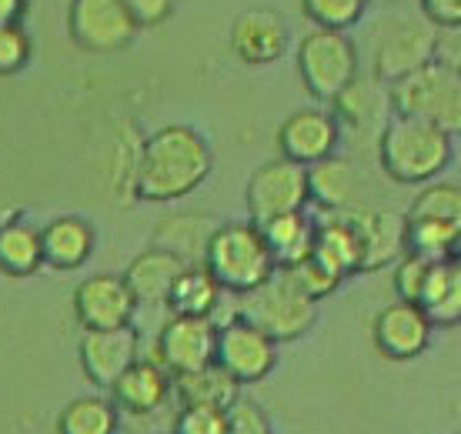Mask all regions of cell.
Instances as JSON below:
<instances>
[{"label": "cell", "instance_id": "277c9868", "mask_svg": "<svg viewBox=\"0 0 461 434\" xmlns=\"http://www.w3.org/2000/svg\"><path fill=\"white\" fill-rule=\"evenodd\" d=\"M204 267L211 277L224 287V294L241 297L265 285L267 277L277 271L275 258L267 251V240L254 221H228L218 224L211 234L208 251H204Z\"/></svg>", "mask_w": 461, "mask_h": 434}, {"label": "cell", "instance_id": "3957f363", "mask_svg": "<svg viewBox=\"0 0 461 434\" xmlns=\"http://www.w3.org/2000/svg\"><path fill=\"white\" fill-rule=\"evenodd\" d=\"M435 41H438V27L418 7L415 11L408 4L381 7V14L365 31L371 77H378L381 84L402 80L404 74L435 60Z\"/></svg>", "mask_w": 461, "mask_h": 434}, {"label": "cell", "instance_id": "7a4b0ae2", "mask_svg": "<svg viewBox=\"0 0 461 434\" xmlns=\"http://www.w3.org/2000/svg\"><path fill=\"white\" fill-rule=\"evenodd\" d=\"M375 154H378L381 171L394 184L418 187V184L438 181L448 171L455 158V138L418 117L392 114L375 144Z\"/></svg>", "mask_w": 461, "mask_h": 434}, {"label": "cell", "instance_id": "9c48e42d", "mask_svg": "<svg viewBox=\"0 0 461 434\" xmlns=\"http://www.w3.org/2000/svg\"><path fill=\"white\" fill-rule=\"evenodd\" d=\"M70 41L91 54L124 50L138 37V21L131 17L124 0H70L68 7Z\"/></svg>", "mask_w": 461, "mask_h": 434}, {"label": "cell", "instance_id": "4dcf8cb0", "mask_svg": "<svg viewBox=\"0 0 461 434\" xmlns=\"http://www.w3.org/2000/svg\"><path fill=\"white\" fill-rule=\"evenodd\" d=\"M411 217H431L445 228L461 234V184L451 181H431L421 194L408 207Z\"/></svg>", "mask_w": 461, "mask_h": 434}, {"label": "cell", "instance_id": "5b68a950", "mask_svg": "<svg viewBox=\"0 0 461 434\" xmlns=\"http://www.w3.org/2000/svg\"><path fill=\"white\" fill-rule=\"evenodd\" d=\"M392 114L418 117L441 127L451 138H461V77L441 60H428L402 80L388 84Z\"/></svg>", "mask_w": 461, "mask_h": 434}, {"label": "cell", "instance_id": "d590c367", "mask_svg": "<svg viewBox=\"0 0 461 434\" xmlns=\"http://www.w3.org/2000/svg\"><path fill=\"white\" fill-rule=\"evenodd\" d=\"M431 258L425 254H415V251H404L398 261H394V294L402 297V301H415L421 297L425 291V281H428V271H431Z\"/></svg>", "mask_w": 461, "mask_h": 434}, {"label": "cell", "instance_id": "8fae6325", "mask_svg": "<svg viewBox=\"0 0 461 434\" xmlns=\"http://www.w3.org/2000/svg\"><path fill=\"white\" fill-rule=\"evenodd\" d=\"M218 355V324L214 318H187L171 314L154 338V361L164 365L174 377L214 365Z\"/></svg>", "mask_w": 461, "mask_h": 434}, {"label": "cell", "instance_id": "ab89813d", "mask_svg": "<svg viewBox=\"0 0 461 434\" xmlns=\"http://www.w3.org/2000/svg\"><path fill=\"white\" fill-rule=\"evenodd\" d=\"M435 60H441L448 70H455L461 77V27L455 31H438L435 41Z\"/></svg>", "mask_w": 461, "mask_h": 434}, {"label": "cell", "instance_id": "8d00e7d4", "mask_svg": "<svg viewBox=\"0 0 461 434\" xmlns=\"http://www.w3.org/2000/svg\"><path fill=\"white\" fill-rule=\"evenodd\" d=\"M224 414H228V434H271V418L251 398L230 401Z\"/></svg>", "mask_w": 461, "mask_h": 434}, {"label": "cell", "instance_id": "ffe728a7", "mask_svg": "<svg viewBox=\"0 0 461 434\" xmlns=\"http://www.w3.org/2000/svg\"><path fill=\"white\" fill-rule=\"evenodd\" d=\"M41 244H44V267L77 271L91 261L94 248H97V231L87 217L60 214L50 217L41 228Z\"/></svg>", "mask_w": 461, "mask_h": 434}, {"label": "cell", "instance_id": "44dd1931", "mask_svg": "<svg viewBox=\"0 0 461 434\" xmlns=\"http://www.w3.org/2000/svg\"><path fill=\"white\" fill-rule=\"evenodd\" d=\"M185 267L187 264L181 261L177 254L150 244L148 251H140L134 261L127 264L124 281H127V287L134 291L138 304H164L167 294H171V285L177 281V275H181Z\"/></svg>", "mask_w": 461, "mask_h": 434}, {"label": "cell", "instance_id": "5bb4252c", "mask_svg": "<svg viewBox=\"0 0 461 434\" xmlns=\"http://www.w3.org/2000/svg\"><path fill=\"white\" fill-rule=\"evenodd\" d=\"M348 224L355 228L357 240H361V271H378L388 267L408 251V224L404 214L384 211V207H368V204H351L345 211H338Z\"/></svg>", "mask_w": 461, "mask_h": 434}, {"label": "cell", "instance_id": "30bf717a", "mask_svg": "<svg viewBox=\"0 0 461 434\" xmlns=\"http://www.w3.org/2000/svg\"><path fill=\"white\" fill-rule=\"evenodd\" d=\"M224 371L241 384H258L265 381L277 365V341L267 338L258 324H251L241 314H230L218 324V355H214Z\"/></svg>", "mask_w": 461, "mask_h": 434}, {"label": "cell", "instance_id": "603a6c76", "mask_svg": "<svg viewBox=\"0 0 461 434\" xmlns=\"http://www.w3.org/2000/svg\"><path fill=\"white\" fill-rule=\"evenodd\" d=\"M267 240V251L275 258L277 267H294L298 261L312 258L314 234H318V221L308 211H291V214H277L265 224H258Z\"/></svg>", "mask_w": 461, "mask_h": 434}, {"label": "cell", "instance_id": "d6986e66", "mask_svg": "<svg viewBox=\"0 0 461 434\" xmlns=\"http://www.w3.org/2000/svg\"><path fill=\"white\" fill-rule=\"evenodd\" d=\"M107 394L127 418H150L174 398V375L154 357H138Z\"/></svg>", "mask_w": 461, "mask_h": 434}, {"label": "cell", "instance_id": "ac0fdd59", "mask_svg": "<svg viewBox=\"0 0 461 434\" xmlns=\"http://www.w3.org/2000/svg\"><path fill=\"white\" fill-rule=\"evenodd\" d=\"M331 114H335L338 127H341V140L371 138L378 144L381 131L392 117V101H388V84H381L378 77H361L357 74L345 91L331 101Z\"/></svg>", "mask_w": 461, "mask_h": 434}, {"label": "cell", "instance_id": "8992f818", "mask_svg": "<svg viewBox=\"0 0 461 434\" xmlns=\"http://www.w3.org/2000/svg\"><path fill=\"white\" fill-rule=\"evenodd\" d=\"M234 311L251 321V324H258L267 338L285 344L298 341L301 334L312 331L314 318H318V301L304 294L285 267H277L265 285H258L254 291L238 297Z\"/></svg>", "mask_w": 461, "mask_h": 434}, {"label": "cell", "instance_id": "f35d334b", "mask_svg": "<svg viewBox=\"0 0 461 434\" xmlns=\"http://www.w3.org/2000/svg\"><path fill=\"white\" fill-rule=\"evenodd\" d=\"M138 27H158L174 14V0H124Z\"/></svg>", "mask_w": 461, "mask_h": 434}, {"label": "cell", "instance_id": "7bdbcfd3", "mask_svg": "<svg viewBox=\"0 0 461 434\" xmlns=\"http://www.w3.org/2000/svg\"><path fill=\"white\" fill-rule=\"evenodd\" d=\"M371 4H381V7H398V4H408V0H371Z\"/></svg>", "mask_w": 461, "mask_h": 434}, {"label": "cell", "instance_id": "836d02e7", "mask_svg": "<svg viewBox=\"0 0 461 434\" xmlns=\"http://www.w3.org/2000/svg\"><path fill=\"white\" fill-rule=\"evenodd\" d=\"M34 41L23 23H0V77H14L31 64Z\"/></svg>", "mask_w": 461, "mask_h": 434}, {"label": "cell", "instance_id": "e0dca14e", "mask_svg": "<svg viewBox=\"0 0 461 434\" xmlns=\"http://www.w3.org/2000/svg\"><path fill=\"white\" fill-rule=\"evenodd\" d=\"M230 54L248 68H267L288 54V21L271 7H251L234 17L228 34Z\"/></svg>", "mask_w": 461, "mask_h": 434}, {"label": "cell", "instance_id": "484cf974", "mask_svg": "<svg viewBox=\"0 0 461 434\" xmlns=\"http://www.w3.org/2000/svg\"><path fill=\"white\" fill-rule=\"evenodd\" d=\"M418 308L425 311L435 328L461 324V264L445 258L428 271L425 291L418 297Z\"/></svg>", "mask_w": 461, "mask_h": 434}, {"label": "cell", "instance_id": "9a60e30c", "mask_svg": "<svg viewBox=\"0 0 461 434\" xmlns=\"http://www.w3.org/2000/svg\"><path fill=\"white\" fill-rule=\"evenodd\" d=\"M140 357V334L134 324L107 328V331H84L77 344V361L84 377L94 388L111 391L114 381Z\"/></svg>", "mask_w": 461, "mask_h": 434}, {"label": "cell", "instance_id": "4fadbf2b", "mask_svg": "<svg viewBox=\"0 0 461 434\" xmlns=\"http://www.w3.org/2000/svg\"><path fill=\"white\" fill-rule=\"evenodd\" d=\"M435 324L415 301H394L381 308L371 321V341L375 351L388 361H415L428 351Z\"/></svg>", "mask_w": 461, "mask_h": 434}, {"label": "cell", "instance_id": "f6af8a7d", "mask_svg": "<svg viewBox=\"0 0 461 434\" xmlns=\"http://www.w3.org/2000/svg\"><path fill=\"white\" fill-rule=\"evenodd\" d=\"M455 434H461V428H458V431H455Z\"/></svg>", "mask_w": 461, "mask_h": 434}, {"label": "cell", "instance_id": "b9f144b4", "mask_svg": "<svg viewBox=\"0 0 461 434\" xmlns=\"http://www.w3.org/2000/svg\"><path fill=\"white\" fill-rule=\"evenodd\" d=\"M14 217H21V211H17V207H14L11 201H4V197H0V231L7 228Z\"/></svg>", "mask_w": 461, "mask_h": 434}, {"label": "cell", "instance_id": "1f68e13d", "mask_svg": "<svg viewBox=\"0 0 461 434\" xmlns=\"http://www.w3.org/2000/svg\"><path fill=\"white\" fill-rule=\"evenodd\" d=\"M371 0H301V14L314 23V27H328V31H351L361 23Z\"/></svg>", "mask_w": 461, "mask_h": 434}, {"label": "cell", "instance_id": "60d3db41", "mask_svg": "<svg viewBox=\"0 0 461 434\" xmlns=\"http://www.w3.org/2000/svg\"><path fill=\"white\" fill-rule=\"evenodd\" d=\"M31 0H0V23H23Z\"/></svg>", "mask_w": 461, "mask_h": 434}, {"label": "cell", "instance_id": "f1b7e54d", "mask_svg": "<svg viewBox=\"0 0 461 434\" xmlns=\"http://www.w3.org/2000/svg\"><path fill=\"white\" fill-rule=\"evenodd\" d=\"M44 267V244L41 228L14 217L7 228L0 231V271L7 277H31Z\"/></svg>", "mask_w": 461, "mask_h": 434}, {"label": "cell", "instance_id": "74e56055", "mask_svg": "<svg viewBox=\"0 0 461 434\" xmlns=\"http://www.w3.org/2000/svg\"><path fill=\"white\" fill-rule=\"evenodd\" d=\"M418 11L438 31H455L461 27V0H418Z\"/></svg>", "mask_w": 461, "mask_h": 434}, {"label": "cell", "instance_id": "ee69618b", "mask_svg": "<svg viewBox=\"0 0 461 434\" xmlns=\"http://www.w3.org/2000/svg\"><path fill=\"white\" fill-rule=\"evenodd\" d=\"M451 261H458V264H461V234H458V240H455V251H451Z\"/></svg>", "mask_w": 461, "mask_h": 434}, {"label": "cell", "instance_id": "6da1fadb", "mask_svg": "<svg viewBox=\"0 0 461 434\" xmlns=\"http://www.w3.org/2000/svg\"><path fill=\"white\" fill-rule=\"evenodd\" d=\"M214 150L191 124H164L144 138L134 167V197L148 204H174L194 194L211 177Z\"/></svg>", "mask_w": 461, "mask_h": 434}, {"label": "cell", "instance_id": "2e32d148", "mask_svg": "<svg viewBox=\"0 0 461 434\" xmlns=\"http://www.w3.org/2000/svg\"><path fill=\"white\" fill-rule=\"evenodd\" d=\"M338 148H341V127H338L335 114L324 111V107H301L277 127L281 158L304 164V167L338 154Z\"/></svg>", "mask_w": 461, "mask_h": 434}, {"label": "cell", "instance_id": "4316f807", "mask_svg": "<svg viewBox=\"0 0 461 434\" xmlns=\"http://www.w3.org/2000/svg\"><path fill=\"white\" fill-rule=\"evenodd\" d=\"M312 254L341 277L361 271V240L338 211H324V217L318 221Z\"/></svg>", "mask_w": 461, "mask_h": 434}, {"label": "cell", "instance_id": "e575fe53", "mask_svg": "<svg viewBox=\"0 0 461 434\" xmlns=\"http://www.w3.org/2000/svg\"><path fill=\"white\" fill-rule=\"evenodd\" d=\"M171 434H228V414L224 408L208 404H181L174 414Z\"/></svg>", "mask_w": 461, "mask_h": 434}, {"label": "cell", "instance_id": "83f0119b", "mask_svg": "<svg viewBox=\"0 0 461 434\" xmlns=\"http://www.w3.org/2000/svg\"><path fill=\"white\" fill-rule=\"evenodd\" d=\"M174 398L177 404H208V408H228L230 401L241 398V381L224 371L214 361L208 367H197L187 375L174 377Z\"/></svg>", "mask_w": 461, "mask_h": 434}, {"label": "cell", "instance_id": "f546056e", "mask_svg": "<svg viewBox=\"0 0 461 434\" xmlns=\"http://www.w3.org/2000/svg\"><path fill=\"white\" fill-rule=\"evenodd\" d=\"M121 411L111 394H81L58 414V434H117Z\"/></svg>", "mask_w": 461, "mask_h": 434}, {"label": "cell", "instance_id": "7402d4cb", "mask_svg": "<svg viewBox=\"0 0 461 434\" xmlns=\"http://www.w3.org/2000/svg\"><path fill=\"white\" fill-rule=\"evenodd\" d=\"M221 221L201 214V211H185V214H167L154 228V248L177 254L185 264H201L208 251L211 234L218 231Z\"/></svg>", "mask_w": 461, "mask_h": 434}, {"label": "cell", "instance_id": "d6a6232c", "mask_svg": "<svg viewBox=\"0 0 461 434\" xmlns=\"http://www.w3.org/2000/svg\"><path fill=\"white\" fill-rule=\"evenodd\" d=\"M285 271L294 277V285L312 297V301H321V297L335 294L338 287H341V281H345V277L335 275L324 261H318L314 254L312 258H304V261H298L294 267H285Z\"/></svg>", "mask_w": 461, "mask_h": 434}, {"label": "cell", "instance_id": "52a82bcc", "mask_svg": "<svg viewBox=\"0 0 461 434\" xmlns=\"http://www.w3.org/2000/svg\"><path fill=\"white\" fill-rule=\"evenodd\" d=\"M298 77L304 91L318 101L331 104L348 84L361 74V50L348 31L312 27L298 44Z\"/></svg>", "mask_w": 461, "mask_h": 434}, {"label": "cell", "instance_id": "ba28073f", "mask_svg": "<svg viewBox=\"0 0 461 434\" xmlns=\"http://www.w3.org/2000/svg\"><path fill=\"white\" fill-rule=\"evenodd\" d=\"M244 204H248V221L265 224L277 214H291V211H304L312 204V191H308V167L294 164L288 158L265 160L258 171L248 177L244 187Z\"/></svg>", "mask_w": 461, "mask_h": 434}, {"label": "cell", "instance_id": "7c38bea8", "mask_svg": "<svg viewBox=\"0 0 461 434\" xmlns=\"http://www.w3.org/2000/svg\"><path fill=\"white\" fill-rule=\"evenodd\" d=\"M138 308V297L127 287L124 275H91L74 287V318L84 331L134 324Z\"/></svg>", "mask_w": 461, "mask_h": 434}, {"label": "cell", "instance_id": "d4e9b609", "mask_svg": "<svg viewBox=\"0 0 461 434\" xmlns=\"http://www.w3.org/2000/svg\"><path fill=\"white\" fill-rule=\"evenodd\" d=\"M224 297H228L224 287L211 277L204 264H187L171 285V294L164 301V308L171 314H187V318H218Z\"/></svg>", "mask_w": 461, "mask_h": 434}, {"label": "cell", "instance_id": "cb8c5ba5", "mask_svg": "<svg viewBox=\"0 0 461 434\" xmlns=\"http://www.w3.org/2000/svg\"><path fill=\"white\" fill-rule=\"evenodd\" d=\"M357 187H361V174H357L355 160L331 154L308 167L312 204H318L321 211H345V207L357 204Z\"/></svg>", "mask_w": 461, "mask_h": 434}]
</instances>
